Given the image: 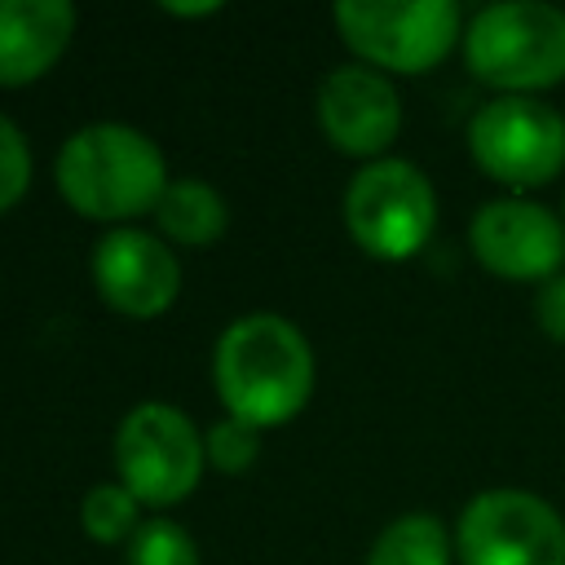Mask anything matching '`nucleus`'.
Returning a JSON list of instances; mask_svg holds the SVG:
<instances>
[{"mask_svg": "<svg viewBox=\"0 0 565 565\" xmlns=\"http://www.w3.org/2000/svg\"><path fill=\"white\" fill-rule=\"evenodd\" d=\"M459 565H565V521L530 490H481L455 525Z\"/></svg>", "mask_w": 565, "mask_h": 565, "instance_id": "obj_8", "label": "nucleus"}, {"mask_svg": "<svg viewBox=\"0 0 565 565\" xmlns=\"http://www.w3.org/2000/svg\"><path fill=\"white\" fill-rule=\"evenodd\" d=\"M335 26L366 66L402 75L433 71L463 40L450 0H340Z\"/></svg>", "mask_w": 565, "mask_h": 565, "instance_id": "obj_6", "label": "nucleus"}, {"mask_svg": "<svg viewBox=\"0 0 565 565\" xmlns=\"http://www.w3.org/2000/svg\"><path fill=\"white\" fill-rule=\"evenodd\" d=\"M203 450H207V463L216 468V472H247L252 463H256V455H260V433L256 428H247L243 419H216L207 433H203Z\"/></svg>", "mask_w": 565, "mask_h": 565, "instance_id": "obj_17", "label": "nucleus"}, {"mask_svg": "<svg viewBox=\"0 0 565 565\" xmlns=\"http://www.w3.org/2000/svg\"><path fill=\"white\" fill-rule=\"evenodd\" d=\"M57 190L88 221H132L168 190L163 150L128 124H88L57 150Z\"/></svg>", "mask_w": 565, "mask_h": 565, "instance_id": "obj_2", "label": "nucleus"}, {"mask_svg": "<svg viewBox=\"0 0 565 565\" xmlns=\"http://www.w3.org/2000/svg\"><path fill=\"white\" fill-rule=\"evenodd\" d=\"M128 565H199V547L177 521L154 516L128 539Z\"/></svg>", "mask_w": 565, "mask_h": 565, "instance_id": "obj_16", "label": "nucleus"}, {"mask_svg": "<svg viewBox=\"0 0 565 565\" xmlns=\"http://www.w3.org/2000/svg\"><path fill=\"white\" fill-rule=\"evenodd\" d=\"M31 185V146L13 119L0 115V212H9Z\"/></svg>", "mask_w": 565, "mask_h": 565, "instance_id": "obj_18", "label": "nucleus"}, {"mask_svg": "<svg viewBox=\"0 0 565 565\" xmlns=\"http://www.w3.org/2000/svg\"><path fill=\"white\" fill-rule=\"evenodd\" d=\"M318 124L340 154L375 163L384 159V150L397 141V128H402L397 88L388 84L384 71L366 62L335 66L318 84Z\"/></svg>", "mask_w": 565, "mask_h": 565, "instance_id": "obj_10", "label": "nucleus"}, {"mask_svg": "<svg viewBox=\"0 0 565 565\" xmlns=\"http://www.w3.org/2000/svg\"><path fill=\"white\" fill-rule=\"evenodd\" d=\"M344 225L375 260H411L437 225L433 181L411 159H375L344 190Z\"/></svg>", "mask_w": 565, "mask_h": 565, "instance_id": "obj_5", "label": "nucleus"}, {"mask_svg": "<svg viewBox=\"0 0 565 565\" xmlns=\"http://www.w3.org/2000/svg\"><path fill=\"white\" fill-rule=\"evenodd\" d=\"M154 221H159L168 243H177V247H207V243H216L225 234L230 212H225V199L207 181L177 177V181H168V190H163V199L154 207Z\"/></svg>", "mask_w": 565, "mask_h": 565, "instance_id": "obj_13", "label": "nucleus"}, {"mask_svg": "<svg viewBox=\"0 0 565 565\" xmlns=\"http://www.w3.org/2000/svg\"><path fill=\"white\" fill-rule=\"evenodd\" d=\"M115 468H119V486L137 503L172 508L194 494L207 468L203 433L190 424L185 411L168 402H141L119 419Z\"/></svg>", "mask_w": 565, "mask_h": 565, "instance_id": "obj_4", "label": "nucleus"}, {"mask_svg": "<svg viewBox=\"0 0 565 565\" xmlns=\"http://www.w3.org/2000/svg\"><path fill=\"white\" fill-rule=\"evenodd\" d=\"M450 534L433 512H406L375 534L366 565H450Z\"/></svg>", "mask_w": 565, "mask_h": 565, "instance_id": "obj_14", "label": "nucleus"}, {"mask_svg": "<svg viewBox=\"0 0 565 565\" xmlns=\"http://www.w3.org/2000/svg\"><path fill=\"white\" fill-rule=\"evenodd\" d=\"M212 380L230 419L256 433L278 428L296 419L313 393V349L282 313H243L216 340Z\"/></svg>", "mask_w": 565, "mask_h": 565, "instance_id": "obj_1", "label": "nucleus"}, {"mask_svg": "<svg viewBox=\"0 0 565 565\" xmlns=\"http://www.w3.org/2000/svg\"><path fill=\"white\" fill-rule=\"evenodd\" d=\"M221 4H163V13H172V18H207Z\"/></svg>", "mask_w": 565, "mask_h": 565, "instance_id": "obj_20", "label": "nucleus"}, {"mask_svg": "<svg viewBox=\"0 0 565 565\" xmlns=\"http://www.w3.org/2000/svg\"><path fill=\"white\" fill-rule=\"evenodd\" d=\"M93 282L97 296L124 318H159L181 291L177 252L132 225H119L93 247Z\"/></svg>", "mask_w": 565, "mask_h": 565, "instance_id": "obj_11", "label": "nucleus"}, {"mask_svg": "<svg viewBox=\"0 0 565 565\" xmlns=\"http://www.w3.org/2000/svg\"><path fill=\"white\" fill-rule=\"evenodd\" d=\"M468 150L499 185L534 190L565 168V119L539 97H490L468 119Z\"/></svg>", "mask_w": 565, "mask_h": 565, "instance_id": "obj_7", "label": "nucleus"}, {"mask_svg": "<svg viewBox=\"0 0 565 565\" xmlns=\"http://www.w3.org/2000/svg\"><path fill=\"white\" fill-rule=\"evenodd\" d=\"M137 512L141 503L119 486V481H102L84 494L79 503V521L88 530L93 543H124L137 534Z\"/></svg>", "mask_w": 565, "mask_h": 565, "instance_id": "obj_15", "label": "nucleus"}, {"mask_svg": "<svg viewBox=\"0 0 565 565\" xmlns=\"http://www.w3.org/2000/svg\"><path fill=\"white\" fill-rule=\"evenodd\" d=\"M75 35L66 0H0V88L35 84L57 66Z\"/></svg>", "mask_w": 565, "mask_h": 565, "instance_id": "obj_12", "label": "nucleus"}, {"mask_svg": "<svg viewBox=\"0 0 565 565\" xmlns=\"http://www.w3.org/2000/svg\"><path fill=\"white\" fill-rule=\"evenodd\" d=\"M463 62L472 79L499 97H530L565 79V9L539 0L486 4L463 26Z\"/></svg>", "mask_w": 565, "mask_h": 565, "instance_id": "obj_3", "label": "nucleus"}, {"mask_svg": "<svg viewBox=\"0 0 565 565\" xmlns=\"http://www.w3.org/2000/svg\"><path fill=\"white\" fill-rule=\"evenodd\" d=\"M534 318H539L543 335H552V340H561V344H565V269H556L547 282H539Z\"/></svg>", "mask_w": 565, "mask_h": 565, "instance_id": "obj_19", "label": "nucleus"}, {"mask_svg": "<svg viewBox=\"0 0 565 565\" xmlns=\"http://www.w3.org/2000/svg\"><path fill=\"white\" fill-rule=\"evenodd\" d=\"M472 256L508 282H547L565 269V221L530 199H490L468 225Z\"/></svg>", "mask_w": 565, "mask_h": 565, "instance_id": "obj_9", "label": "nucleus"}]
</instances>
